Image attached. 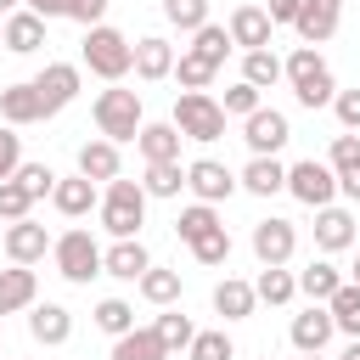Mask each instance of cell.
Returning <instances> with one entry per match:
<instances>
[{
    "label": "cell",
    "mask_w": 360,
    "mask_h": 360,
    "mask_svg": "<svg viewBox=\"0 0 360 360\" xmlns=\"http://www.w3.org/2000/svg\"><path fill=\"white\" fill-rule=\"evenodd\" d=\"M287 84H292V96H298L304 107H326V101L338 96L332 68L315 56V45H298V51L287 56Z\"/></svg>",
    "instance_id": "obj_1"
},
{
    "label": "cell",
    "mask_w": 360,
    "mask_h": 360,
    "mask_svg": "<svg viewBox=\"0 0 360 360\" xmlns=\"http://www.w3.org/2000/svg\"><path fill=\"white\" fill-rule=\"evenodd\" d=\"M84 68H90V73H101V79H124V73L135 68V45H129L118 28L96 22V28L84 34Z\"/></svg>",
    "instance_id": "obj_2"
},
{
    "label": "cell",
    "mask_w": 360,
    "mask_h": 360,
    "mask_svg": "<svg viewBox=\"0 0 360 360\" xmlns=\"http://www.w3.org/2000/svg\"><path fill=\"white\" fill-rule=\"evenodd\" d=\"M101 225H107L112 236H135V231L146 225V186H135V180H107Z\"/></svg>",
    "instance_id": "obj_3"
},
{
    "label": "cell",
    "mask_w": 360,
    "mask_h": 360,
    "mask_svg": "<svg viewBox=\"0 0 360 360\" xmlns=\"http://www.w3.org/2000/svg\"><path fill=\"white\" fill-rule=\"evenodd\" d=\"M174 124H180L186 141H219V135H225V107H219L208 90H186V96L174 101Z\"/></svg>",
    "instance_id": "obj_4"
},
{
    "label": "cell",
    "mask_w": 360,
    "mask_h": 360,
    "mask_svg": "<svg viewBox=\"0 0 360 360\" xmlns=\"http://www.w3.org/2000/svg\"><path fill=\"white\" fill-rule=\"evenodd\" d=\"M96 129L107 141H135L141 135V96L135 90H101L96 96Z\"/></svg>",
    "instance_id": "obj_5"
},
{
    "label": "cell",
    "mask_w": 360,
    "mask_h": 360,
    "mask_svg": "<svg viewBox=\"0 0 360 360\" xmlns=\"http://www.w3.org/2000/svg\"><path fill=\"white\" fill-rule=\"evenodd\" d=\"M56 270L68 276V281H90V276H101V248H96V236L90 231H68V236H56Z\"/></svg>",
    "instance_id": "obj_6"
},
{
    "label": "cell",
    "mask_w": 360,
    "mask_h": 360,
    "mask_svg": "<svg viewBox=\"0 0 360 360\" xmlns=\"http://www.w3.org/2000/svg\"><path fill=\"white\" fill-rule=\"evenodd\" d=\"M287 191H292L304 208H326V202H332V191H338V174H332V163L304 158V163H292V169H287Z\"/></svg>",
    "instance_id": "obj_7"
},
{
    "label": "cell",
    "mask_w": 360,
    "mask_h": 360,
    "mask_svg": "<svg viewBox=\"0 0 360 360\" xmlns=\"http://www.w3.org/2000/svg\"><path fill=\"white\" fill-rule=\"evenodd\" d=\"M242 141L253 146V158H276V152L292 141V124H287V112H276V107H259V112H248V124H242Z\"/></svg>",
    "instance_id": "obj_8"
},
{
    "label": "cell",
    "mask_w": 360,
    "mask_h": 360,
    "mask_svg": "<svg viewBox=\"0 0 360 360\" xmlns=\"http://www.w3.org/2000/svg\"><path fill=\"white\" fill-rule=\"evenodd\" d=\"M292 248H298V231H292V219H259L253 225V253H259V264H287L292 259Z\"/></svg>",
    "instance_id": "obj_9"
},
{
    "label": "cell",
    "mask_w": 360,
    "mask_h": 360,
    "mask_svg": "<svg viewBox=\"0 0 360 360\" xmlns=\"http://www.w3.org/2000/svg\"><path fill=\"white\" fill-rule=\"evenodd\" d=\"M186 186L197 191V202H225V197H231L242 180H236L225 163H214V158H197V163L186 169Z\"/></svg>",
    "instance_id": "obj_10"
},
{
    "label": "cell",
    "mask_w": 360,
    "mask_h": 360,
    "mask_svg": "<svg viewBox=\"0 0 360 360\" xmlns=\"http://www.w3.org/2000/svg\"><path fill=\"white\" fill-rule=\"evenodd\" d=\"M332 332H338V321H332L326 304H309L304 315H292V349L298 354H321L332 343Z\"/></svg>",
    "instance_id": "obj_11"
},
{
    "label": "cell",
    "mask_w": 360,
    "mask_h": 360,
    "mask_svg": "<svg viewBox=\"0 0 360 360\" xmlns=\"http://www.w3.org/2000/svg\"><path fill=\"white\" fill-rule=\"evenodd\" d=\"M34 90H39V101H45V118H51V112H62V107L79 96V68H73V62H51V68L34 79Z\"/></svg>",
    "instance_id": "obj_12"
},
{
    "label": "cell",
    "mask_w": 360,
    "mask_h": 360,
    "mask_svg": "<svg viewBox=\"0 0 360 360\" xmlns=\"http://www.w3.org/2000/svg\"><path fill=\"white\" fill-rule=\"evenodd\" d=\"M56 242L45 236V225H34V219H11L6 225V253H11V264H34V259H45Z\"/></svg>",
    "instance_id": "obj_13"
},
{
    "label": "cell",
    "mask_w": 360,
    "mask_h": 360,
    "mask_svg": "<svg viewBox=\"0 0 360 360\" xmlns=\"http://www.w3.org/2000/svg\"><path fill=\"white\" fill-rule=\"evenodd\" d=\"M180 124L169 118V124H141V135H135V146H141V158L146 163H180Z\"/></svg>",
    "instance_id": "obj_14"
},
{
    "label": "cell",
    "mask_w": 360,
    "mask_h": 360,
    "mask_svg": "<svg viewBox=\"0 0 360 360\" xmlns=\"http://www.w3.org/2000/svg\"><path fill=\"white\" fill-rule=\"evenodd\" d=\"M349 242H354V214L349 208H332V202L315 208V248L321 253H343Z\"/></svg>",
    "instance_id": "obj_15"
},
{
    "label": "cell",
    "mask_w": 360,
    "mask_h": 360,
    "mask_svg": "<svg viewBox=\"0 0 360 360\" xmlns=\"http://www.w3.org/2000/svg\"><path fill=\"white\" fill-rule=\"evenodd\" d=\"M101 270L118 276V281H141V276L152 270V259H146V248H141L135 236H118V242L101 253Z\"/></svg>",
    "instance_id": "obj_16"
},
{
    "label": "cell",
    "mask_w": 360,
    "mask_h": 360,
    "mask_svg": "<svg viewBox=\"0 0 360 360\" xmlns=\"http://www.w3.org/2000/svg\"><path fill=\"white\" fill-rule=\"evenodd\" d=\"M332 174H338V191L360 202V135L354 129H343L332 141Z\"/></svg>",
    "instance_id": "obj_17"
},
{
    "label": "cell",
    "mask_w": 360,
    "mask_h": 360,
    "mask_svg": "<svg viewBox=\"0 0 360 360\" xmlns=\"http://www.w3.org/2000/svg\"><path fill=\"white\" fill-rule=\"evenodd\" d=\"M0 118L17 129V124H39L45 118V101H39V90H34V79L28 84H6L0 90Z\"/></svg>",
    "instance_id": "obj_18"
},
{
    "label": "cell",
    "mask_w": 360,
    "mask_h": 360,
    "mask_svg": "<svg viewBox=\"0 0 360 360\" xmlns=\"http://www.w3.org/2000/svg\"><path fill=\"white\" fill-rule=\"evenodd\" d=\"M292 28H298V39H304V45H321V39H332V34H338V0H304Z\"/></svg>",
    "instance_id": "obj_19"
},
{
    "label": "cell",
    "mask_w": 360,
    "mask_h": 360,
    "mask_svg": "<svg viewBox=\"0 0 360 360\" xmlns=\"http://www.w3.org/2000/svg\"><path fill=\"white\" fill-rule=\"evenodd\" d=\"M270 11H259V6H236L231 11V39L242 45V51H264L270 45Z\"/></svg>",
    "instance_id": "obj_20"
},
{
    "label": "cell",
    "mask_w": 360,
    "mask_h": 360,
    "mask_svg": "<svg viewBox=\"0 0 360 360\" xmlns=\"http://www.w3.org/2000/svg\"><path fill=\"white\" fill-rule=\"evenodd\" d=\"M28 332H34V343L56 349V343H68V338H73V315H68L62 304H34V315H28Z\"/></svg>",
    "instance_id": "obj_21"
},
{
    "label": "cell",
    "mask_w": 360,
    "mask_h": 360,
    "mask_svg": "<svg viewBox=\"0 0 360 360\" xmlns=\"http://www.w3.org/2000/svg\"><path fill=\"white\" fill-rule=\"evenodd\" d=\"M51 202H56V214L79 219V214H90V208H96L101 197H96V180H90V174H73V180H56Z\"/></svg>",
    "instance_id": "obj_22"
},
{
    "label": "cell",
    "mask_w": 360,
    "mask_h": 360,
    "mask_svg": "<svg viewBox=\"0 0 360 360\" xmlns=\"http://www.w3.org/2000/svg\"><path fill=\"white\" fill-rule=\"evenodd\" d=\"M135 73H141V79H169V73H174V45L158 39V34L135 39Z\"/></svg>",
    "instance_id": "obj_23"
},
{
    "label": "cell",
    "mask_w": 360,
    "mask_h": 360,
    "mask_svg": "<svg viewBox=\"0 0 360 360\" xmlns=\"http://www.w3.org/2000/svg\"><path fill=\"white\" fill-rule=\"evenodd\" d=\"M34 292H39V281H34V270H28V264H11V270H0V315H11V309H28V304H34Z\"/></svg>",
    "instance_id": "obj_24"
},
{
    "label": "cell",
    "mask_w": 360,
    "mask_h": 360,
    "mask_svg": "<svg viewBox=\"0 0 360 360\" xmlns=\"http://www.w3.org/2000/svg\"><path fill=\"white\" fill-rule=\"evenodd\" d=\"M112 360H169V349H163L158 326H135V332L112 338Z\"/></svg>",
    "instance_id": "obj_25"
},
{
    "label": "cell",
    "mask_w": 360,
    "mask_h": 360,
    "mask_svg": "<svg viewBox=\"0 0 360 360\" xmlns=\"http://www.w3.org/2000/svg\"><path fill=\"white\" fill-rule=\"evenodd\" d=\"M39 45H45V17H34V11H11V17H6V51L28 56V51H39Z\"/></svg>",
    "instance_id": "obj_26"
},
{
    "label": "cell",
    "mask_w": 360,
    "mask_h": 360,
    "mask_svg": "<svg viewBox=\"0 0 360 360\" xmlns=\"http://www.w3.org/2000/svg\"><path fill=\"white\" fill-rule=\"evenodd\" d=\"M253 304H259V292H253L248 281H236V276H225V281L214 287V309H219L225 321H248Z\"/></svg>",
    "instance_id": "obj_27"
},
{
    "label": "cell",
    "mask_w": 360,
    "mask_h": 360,
    "mask_svg": "<svg viewBox=\"0 0 360 360\" xmlns=\"http://www.w3.org/2000/svg\"><path fill=\"white\" fill-rule=\"evenodd\" d=\"M79 174H90V180H118V141H84V146H79Z\"/></svg>",
    "instance_id": "obj_28"
},
{
    "label": "cell",
    "mask_w": 360,
    "mask_h": 360,
    "mask_svg": "<svg viewBox=\"0 0 360 360\" xmlns=\"http://www.w3.org/2000/svg\"><path fill=\"white\" fill-rule=\"evenodd\" d=\"M236 180H242V191H253V197H276V191L287 186V169H281L276 158H253Z\"/></svg>",
    "instance_id": "obj_29"
},
{
    "label": "cell",
    "mask_w": 360,
    "mask_h": 360,
    "mask_svg": "<svg viewBox=\"0 0 360 360\" xmlns=\"http://www.w3.org/2000/svg\"><path fill=\"white\" fill-rule=\"evenodd\" d=\"M338 287H343V276H338V264H326V259H309V270L298 276V292H304L309 304H326Z\"/></svg>",
    "instance_id": "obj_30"
},
{
    "label": "cell",
    "mask_w": 360,
    "mask_h": 360,
    "mask_svg": "<svg viewBox=\"0 0 360 360\" xmlns=\"http://www.w3.org/2000/svg\"><path fill=\"white\" fill-rule=\"evenodd\" d=\"M326 309H332V321H338V332H349V338H360V281H343L332 298H326Z\"/></svg>",
    "instance_id": "obj_31"
},
{
    "label": "cell",
    "mask_w": 360,
    "mask_h": 360,
    "mask_svg": "<svg viewBox=\"0 0 360 360\" xmlns=\"http://www.w3.org/2000/svg\"><path fill=\"white\" fill-rule=\"evenodd\" d=\"M236 39H231V28H219V22H202L197 34H191V56H202V62H225V51H231Z\"/></svg>",
    "instance_id": "obj_32"
},
{
    "label": "cell",
    "mask_w": 360,
    "mask_h": 360,
    "mask_svg": "<svg viewBox=\"0 0 360 360\" xmlns=\"http://www.w3.org/2000/svg\"><path fill=\"white\" fill-rule=\"evenodd\" d=\"M242 79L264 90V84H276V79H287V62H281V56H276L270 45H264V51H248V62H242Z\"/></svg>",
    "instance_id": "obj_33"
},
{
    "label": "cell",
    "mask_w": 360,
    "mask_h": 360,
    "mask_svg": "<svg viewBox=\"0 0 360 360\" xmlns=\"http://www.w3.org/2000/svg\"><path fill=\"white\" fill-rule=\"evenodd\" d=\"M219 225V214H214V202H191V208H180V219H174V231H180V242L191 248L197 236H208Z\"/></svg>",
    "instance_id": "obj_34"
},
{
    "label": "cell",
    "mask_w": 360,
    "mask_h": 360,
    "mask_svg": "<svg viewBox=\"0 0 360 360\" xmlns=\"http://www.w3.org/2000/svg\"><path fill=\"white\" fill-rule=\"evenodd\" d=\"M146 197H180V186H186V169L180 163H146Z\"/></svg>",
    "instance_id": "obj_35"
},
{
    "label": "cell",
    "mask_w": 360,
    "mask_h": 360,
    "mask_svg": "<svg viewBox=\"0 0 360 360\" xmlns=\"http://www.w3.org/2000/svg\"><path fill=\"white\" fill-rule=\"evenodd\" d=\"M141 298H146V304H174V298H180V270H158V264H152V270L141 276Z\"/></svg>",
    "instance_id": "obj_36"
},
{
    "label": "cell",
    "mask_w": 360,
    "mask_h": 360,
    "mask_svg": "<svg viewBox=\"0 0 360 360\" xmlns=\"http://www.w3.org/2000/svg\"><path fill=\"white\" fill-rule=\"evenodd\" d=\"M253 292H259L264 304H287V298L298 292V281H292L281 264H264V270H259V281H253Z\"/></svg>",
    "instance_id": "obj_37"
},
{
    "label": "cell",
    "mask_w": 360,
    "mask_h": 360,
    "mask_svg": "<svg viewBox=\"0 0 360 360\" xmlns=\"http://www.w3.org/2000/svg\"><path fill=\"white\" fill-rule=\"evenodd\" d=\"M96 326H101L107 338H124V332H135V309H129L124 298H101V304H96Z\"/></svg>",
    "instance_id": "obj_38"
},
{
    "label": "cell",
    "mask_w": 360,
    "mask_h": 360,
    "mask_svg": "<svg viewBox=\"0 0 360 360\" xmlns=\"http://www.w3.org/2000/svg\"><path fill=\"white\" fill-rule=\"evenodd\" d=\"M158 338H163V349H191L197 326H191L180 309H169V315H158Z\"/></svg>",
    "instance_id": "obj_39"
},
{
    "label": "cell",
    "mask_w": 360,
    "mask_h": 360,
    "mask_svg": "<svg viewBox=\"0 0 360 360\" xmlns=\"http://www.w3.org/2000/svg\"><path fill=\"white\" fill-rule=\"evenodd\" d=\"M28 208H34V197H28V186L11 174V180H0V219H28Z\"/></svg>",
    "instance_id": "obj_40"
},
{
    "label": "cell",
    "mask_w": 360,
    "mask_h": 360,
    "mask_svg": "<svg viewBox=\"0 0 360 360\" xmlns=\"http://www.w3.org/2000/svg\"><path fill=\"white\" fill-rule=\"evenodd\" d=\"M163 17H169L174 28H191V34H197V28L208 22V0H163Z\"/></svg>",
    "instance_id": "obj_41"
},
{
    "label": "cell",
    "mask_w": 360,
    "mask_h": 360,
    "mask_svg": "<svg viewBox=\"0 0 360 360\" xmlns=\"http://www.w3.org/2000/svg\"><path fill=\"white\" fill-rule=\"evenodd\" d=\"M174 73H180V90H208V79H214V73H219V68H214V62H202V56H191V51H186V56H180V62H174Z\"/></svg>",
    "instance_id": "obj_42"
},
{
    "label": "cell",
    "mask_w": 360,
    "mask_h": 360,
    "mask_svg": "<svg viewBox=\"0 0 360 360\" xmlns=\"http://www.w3.org/2000/svg\"><path fill=\"white\" fill-rule=\"evenodd\" d=\"M191 253H197V264H225V259H231V236H225V225H214L208 236H197Z\"/></svg>",
    "instance_id": "obj_43"
},
{
    "label": "cell",
    "mask_w": 360,
    "mask_h": 360,
    "mask_svg": "<svg viewBox=\"0 0 360 360\" xmlns=\"http://www.w3.org/2000/svg\"><path fill=\"white\" fill-rule=\"evenodd\" d=\"M191 360H236V349H231L225 332H197L191 338Z\"/></svg>",
    "instance_id": "obj_44"
},
{
    "label": "cell",
    "mask_w": 360,
    "mask_h": 360,
    "mask_svg": "<svg viewBox=\"0 0 360 360\" xmlns=\"http://www.w3.org/2000/svg\"><path fill=\"white\" fill-rule=\"evenodd\" d=\"M17 180L28 186V197H34V202L56 191V174H51V163H22V169H17Z\"/></svg>",
    "instance_id": "obj_45"
},
{
    "label": "cell",
    "mask_w": 360,
    "mask_h": 360,
    "mask_svg": "<svg viewBox=\"0 0 360 360\" xmlns=\"http://www.w3.org/2000/svg\"><path fill=\"white\" fill-rule=\"evenodd\" d=\"M219 107H225V112H242V118H248V112H259V84H248V79H242V84H231Z\"/></svg>",
    "instance_id": "obj_46"
},
{
    "label": "cell",
    "mask_w": 360,
    "mask_h": 360,
    "mask_svg": "<svg viewBox=\"0 0 360 360\" xmlns=\"http://www.w3.org/2000/svg\"><path fill=\"white\" fill-rule=\"evenodd\" d=\"M17 169H22V135L0 129V180H11Z\"/></svg>",
    "instance_id": "obj_47"
},
{
    "label": "cell",
    "mask_w": 360,
    "mask_h": 360,
    "mask_svg": "<svg viewBox=\"0 0 360 360\" xmlns=\"http://www.w3.org/2000/svg\"><path fill=\"white\" fill-rule=\"evenodd\" d=\"M332 112H338L343 129H360V90H338L332 96Z\"/></svg>",
    "instance_id": "obj_48"
},
{
    "label": "cell",
    "mask_w": 360,
    "mask_h": 360,
    "mask_svg": "<svg viewBox=\"0 0 360 360\" xmlns=\"http://www.w3.org/2000/svg\"><path fill=\"white\" fill-rule=\"evenodd\" d=\"M68 17L84 22V28H96V22L107 17V0H68Z\"/></svg>",
    "instance_id": "obj_49"
},
{
    "label": "cell",
    "mask_w": 360,
    "mask_h": 360,
    "mask_svg": "<svg viewBox=\"0 0 360 360\" xmlns=\"http://www.w3.org/2000/svg\"><path fill=\"white\" fill-rule=\"evenodd\" d=\"M298 6L304 0H270V22H298Z\"/></svg>",
    "instance_id": "obj_50"
},
{
    "label": "cell",
    "mask_w": 360,
    "mask_h": 360,
    "mask_svg": "<svg viewBox=\"0 0 360 360\" xmlns=\"http://www.w3.org/2000/svg\"><path fill=\"white\" fill-rule=\"evenodd\" d=\"M34 17H68V0H28Z\"/></svg>",
    "instance_id": "obj_51"
},
{
    "label": "cell",
    "mask_w": 360,
    "mask_h": 360,
    "mask_svg": "<svg viewBox=\"0 0 360 360\" xmlns=\"http://www.w3.org/2000/svg\"><path fill=\"white\" fill-rule=\"evenodd\" d=\"M338 360H360V338H354V343H349V349H343Z\"/></svg>",
    "instance_id": "obj_52"
},
{
    "label": "cell",
    "mask_w": 360,
    "mask_h": 360,
    "mask_svg": "<svg viewBox=\"0 0 360 360\" xmlns=\"http://www.w3.org/2000/svg\"><path fill=\"white\" fill-rule=\"evenodd\" d=\"M11 6H17V0H0V11H11Z\"/></svg>",
    "instance_id": "obj_53"
},
{
    "label": "cell",
    "mask_w": 360,
    "mask_h": 360,
    "mask_svg": "<svg viewBox=\"0 0 360 360\" xmlns=\"http://www.w3.org/2000/svg\"><path fill=\"white\" fill-rule=\"evenodd\" d=\"M354 281H360V259H354Z\"/></svg>",
    "instance_id": "obj_54"
},
{
    "label": "cell",
    "mask_w": 360,
    "mask_h": 360,
    "mask_svg": "<svg viewBox=\"0 0 360 360\" xmlns=\"http://www.w3.org/2000/svg\"><path fill=\"white\" fill-rule=\"evenodd\" d=\"M0 45H6V22H0Z\"/></svg>",
    "instance_id": "obj_55"
},
{
    "label": "cell",
    "mask_w": 360,
    "mask_h": 360,
    "mask_svg": "<svg viewBox=\"0 0 360 360\" xmlns=\"http://www.w3.org/2000/svg\"><path fill=\"white\" fill-rule=\"evenodd\" d=\"M304 360H321V354H304Z\"/></svg>",
    "instance_id": "obj_56"
}]
</instances>
